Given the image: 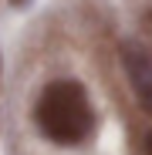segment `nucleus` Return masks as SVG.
<instances>
[{
    "mask_svg": "<svg viewBox=\"0 0 152 155\" xmlns=\"http://www.w3.org/2000/svg\"><path fill=\"white\" fill-rule=\"evenodd\" d=\"M34 121L41 128V135L54 145H81L95 132V108L88 101L85 84L61 78L51 81L37 105H34Z\"/></svg>",
    "mask_w": 152,
    "mask_h": 155,
    "instance_id": "nucleus-1",
    "label": "nucleus"
},
{
    "mask_svg": "<svg viewBox=\"0 0 152 155\" xmlns=\"http://www.w3.org/2000/svg\"><path fill=\"white\" fill-rule=\"evenodd\" d=\"M122 68H125V78H129L142 111L152 115V47L135 44V41L122 44Z\"/></svg>",
    "mask_w": 152,
    "mask_h": 155,
    "instance_id": "nucleus-2",
    "label": "nucleus"
},
{
    "mask_svg": "<svg viewBox=\"0 0 152 155\" xmlns=\"http://www.w3.org/2000/svg\"><path fill=\"white\" fill-rule=\"evenodd\" d=\"M142 20H145V31H149V34H152V4H149V7H145V14H142Z\"/></svg>",
    "mask_w": 152,
    "mask_h": 155,
    "instance_id": "nucleus-3",
    "label": "nucleus"
},
{
    "mask_svg": "<svg viewBox=\"0 0 152 155\" xmlns=\"http://www.w3.org/2000/svg\"><path fill=\"white\" fill-rule=\"evenodd\" d=\"M145 155H152V132L145 135Z\"/></svg>",
    "mask_w": 152,
    "mask_h": 155,
    "instance_id": "nucleus-4",
    "label": "nucleus"
},
{
    "mask_svg": "<svg viewBox=\"0 0 152 155\" xmlns=\"http://www.w3.org/2000/svg\"><path fill=\"white\" fill-rule=\"evenodd\" d=\"M10 4H14V7H24V4H27V0H10Z\"/></svg>",
    "mask_w": 152,
    "mask_h": 155,
    "instance_id": "nucleus-5",
    "label": "nucleus"
}]
</instances>
